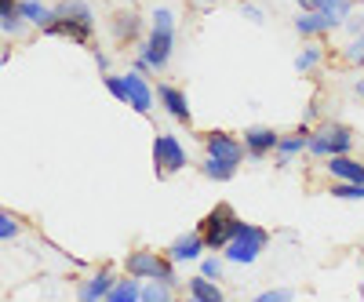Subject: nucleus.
Listing matches in <instances>:
<instances>
[{"instance_id": "24", "label": "nucleus", "mask_w": 364, "mask_h": 302, "mask_svg": "<svg viewBox=\"0 0 364 302\" xmlns=\"http://www.w3.org/2000/svg\"><path fill=\"white\" fill-rule=\"evenodd\" d=\"M200 274H204V277H211V281H219V277L226 274V259H223V252L200 255Z\"/></svg>"}, {"instance_id": "23", "label": "nucleus", "mask_w": 364, "mask_h": 302, "mask_svg": "<svg viewBox=\"0 0 364 302\" xmlns=\"http://www.w3.org/2000/svg\"><path fill=\"white\" fill-rule=\"evenodd\" d=\"M200 171H204V178H211V183H230V178L237 175V168H230V164H219V161H211V157H204Z\"/></svg>"}, {"instance_id": "19", "label": "nucleus", "mask_w": 364, "mask_h": 302, "mask_svg": "<svg viewBox=\"0 0 364 302\" xmlns=\"http://www.w3.org/2000/svg\"><path fill=\"white\" fill-rule=\"evenodd\" d=\"M18 15L29 22V26H37V29H44L51 18H55V8H48V4H41V0H18Z\"/></svg>"}, {"instance_id": "22", "label": "nucleus", "mask_w": 364, "mask_h": 302, "mask_svg": "<svg viewBox=\"0 0 364 302\" xmlns=\"http://www.w3.org/2000/svg\"><path fill=\"white\" fill-rule=\"evenodd\" d=\"M171 298H175V288L164 281H146L139 291V302H171Z\"/></svg>"}, {"instance_id": "34", "label": "nucleus", "mask_w": 364, "mask_h": 302, "mask_svg": "<svg viewBox=\"0 0 364 302\" xmlns=\"http://www.w3.org/2000/svg\"><path fill=\"white\" fill-rule=\"evenodd\" d=\"M353 92H357V99H360V102H364V77H360V80H357V84H353Z\"/></svg>"}, {"instance_id": "32", "label": "nucleus", "mask_w": 364, "mask_h": 302, "mask_svg": "<svg viewBox=\"0 0 364 302\" xmlns=\"http://www.w3.org/2000/svg\"><path fill=\"white\" fill-rule=\"evenodd\" d=\"M11 11H18V0H0V18L11 15Z\"/></svg>"}, {"instance_id": "13", "label": "nucleus", "mask_w": 364, "mask_h": 302, "mask_svg": "<svg viewBox=\"0 0 364 302\" xmlns=\"http://www.w3.org/2000/svg\"><path fill=\"white\" fill-rule=\"evenodd\" d=\"M328 175L336 178V183H364V164L353 161L350 153H339V157H328L324 161Z\"/></svg>"}, {"instance_id": "27", "label": "nucleus", "mask_w": 364, "mask_h": 302, "mask_svg": "<svg viewBox=\"0 0 364 302\" xmlns=\"http://www.w3.org/2000/svg\"><path fill=\"white\" fill-rule=\"evenodd\" d=\"M317 63H321V51L310 44V48H302L299 55H295V70L299 73H310V70H317Z\"/></svg>"}, {"instance_id": "33", "label": "nucleus", "mask_w": 364, "mask_h": 302, "mask_svg": "<svg viewBox=\"0 0 364 302\" xmlns=\"http://www.w3.org/2000/svg\"><path fill=\"white\" fill-rule=\"evenodd\" d=\"M240 11H245V15H248L252 22H262V11H259L255 4H245V8H240Z\"/></svg>"}, {"instance_id": "11", "label": "nucleus", "mask_w": 364, "mask_h": 302, "mask_svg": "<svg viewBox=\"0 0 364 302\" xmlns=\"http://www.w3.org/2000/svg\"><path fill=\"white\" fill-rule=\"evenodd\" d=\"M277 131L273 128H262V124H255V128H248L245 135H240V142H245V153L252 157V161H266L273 149H277Z\"/></svg>"}, {"instance_id": "18", "label": "nucleus", "mask_w": 364, "mask_h": 302, "mask_svg": "<svg viewBox=\"0 0 364 302\" xmlns=\"http://www.w3.org/2000/svg\"><path fill=\"white\" fill-rule=\"evenodd\" d=\"M186 295L193 298V302H223L226 295H223V288H219V281H211V277H190V284H186Z\"/></svg>"}, {"instance_id": "21", "label": "nucleus", "mask_w": 364, "mask_h": 302, "mask_svg": "<svg viewBox=\"0 0 364 302\" xmlns=\"http://www.w3.org/2000/svg\"><path fill=\"white\" fill-rule=\"evenodd\" d=\"M139 29H142L139 15H132V11H117V15H113V37H117L120 44L135 41V37H139Z\"/></svg>"}, {"instance_id": "6", "label": "nucleus", "mask_w": 364, "mask_h": 302, "mask_svg": "<svg viewBox=\"0 0 364 302\" xmlns=\"http://www.w3.org/2000/svg\"><path fill=\"white\" fill-rule=\"evenodd\" d=\"M237 222H240V219H237V211H233L230 204H215V207H211L208 219L200 222V237H204L208 252H223V248L230 244Z\"/></svg>"}, {"instance_id": "15", "label": "nucleus", "mask_w": 364, "mask_h": 302, "mask_svg": "<svg viewBox=\"0 0 364 302\" xmlns=\"http://www.w3.org/2000/svg\"><path fill=\"white\" fill-rule=\"evenodd\" d=\"M339 22L331 18V15H324V11H299L295 15V33H302V37H321V33H331Z\"/></svg>"}, {"instance_id": "16", "label": "nucleus", "mask_w": 364, "mask_h": 302, "mask_svg": "<svg viewBox=\"0 0 364 302\" xmlns=\"http://www.w3.org/2000/svg\"><path fill=\"white\" fill-rule=\"evenodd\" d=\"M299 11H324L336 22H346L350 11H353V0H295Z\"/></svg>"}, {"instance_id": "25", "label": "nucleus", "mask_w": 364, "mask_h": 302, "mask_svg": "<svg viewBox=\"0 0 364 302\" xmlns=\"http://www.w3.org/2000/svg\"><path fill=\"white\" fill-rule=\"evenodd\" d=\"M26 18L18 15V11H11V15H4V18H0V33H4V37H22L26 33Z\"/></svg>"}, {"instance_id": "3", "label": "nucleus", "mask_w": 364, "mask_h": 302, "mask_svg": "<svg viewBox=\"0 0 364 302\" xmlns=\"http://www.w3.org/2000/svg\"><path fill=\"white\" fill-rule=\"evenodd\" d=\"M171 51H175V29H154L149 26V33H146V41L139 44V55H135V70L139 73L168 70Z\"/></svg>"}, {"instance_id": "9", "label": "nucleus", "mask_w": 364, "mask_h": 302, "mask_svg": "<svg viewBox=\"0 0 364 302\" xmlns=\"http://www.w3.org/2000/svg\"><path fill=\"white\" fill-rule=\"evenodd\" d=\"M154 92H157L161 109L175 120V124H193V109H190V99H186V92H182V87H175V84H157Z\"/></svg>"}, {"instance_id": "10", "label": "nucleus", "mask_w": 364, "mask_h": 302, "mask_svg": "<svg viewBox=\"0 0 364 302\" xmlns=\"http://www.w3.org/2000/svg\"><path fill=\"white\" fill-rule=\"evenodd\" d=\"M124 84H128V106L135 109V113H142V117H149L154 113V102H157V92L149 87V80H146V73H139L135 66L124 73Z\"/></svg>"}, {"instance_id": "28", "label": "nucleus", "mask_w": 364, "mask_h": 302, "mask_svg": "<svg viewBox=\"0 0 364 302\" xmlns=\"http://www.w3.org/2000/svg\"><path fill=\"white\" fill-rule=\"evenodd\" d=\"M331 197H339V200H364V183H336V186H331Z\"/></svg>"}, {"instance_id": "26", "label": "nucleus", "mask_w": 364, "mask_h": 302, "mask_svg": "<svg viewBox=\"0 0 364 302\" xmlns=\"http://www.w3.org/2000/svg\"><path fill=\"white\" fill-rule=\"evenodd\" d=\"M18 233H22L18 219L11 215V211H4V207H0V244H4V240H15Z\"/></svg>"}, {"instance_id": "8", "label": "nucleus", "mask_w": 364, "mask_h": 302, "mask_svg": "<svg viewBox=\"0 0 364 302\" xmlns=\"http://www.w3.org/2000/svg\"><path fill=\"white\" fill-rule=\"evenodd\" d=\"M204 157L230 164V168H240V161H245V142L233 139L230 131H208L204 135Z\"/></svg>"}, {"instance_id": "7", "label": "nucleus", "mask_w": 364, "mask_h": 302, "mask_svg": "<svg viewBox=\"0 0 364 302\" xmlns=\"http://www.w3.org/2000/svg\"><path fill=\"white\" fill-rule=\"evenodd\" d=\"M186 164H190V153H186V146H182L175 135L164 131V135L154 139V171H157V178H171Z\"/></svg>"}, {"instance_id": "2", "label": "nucleus", "mask_w": 364, "mask_h": 302, "mask_svg": "<svg viewBox=\"0 0 364 302\" xmlns=\"http://www.w3.org/2000/svg\"><path fill=\"white\" fill-rule=\"evenodd\" d=\"M266 244H269V233L262 226H255V222L240 219L237 230H233V237H230V244L223 248V259L233 262V266H252L266 252Z\"/></svg>"}, {"instance_id": "20", "label": "nucleus", "mask_w": 364, "mask_h": 302, "mask_svg": "<svg viewBox=\"0 0 364 302\" xmlns=\"http://www.w3.org/2000/svg\"><path fill=\"white\" fill-rule=\"evenodd\" d=\"M139 291H142L139 277L124 274V277H117V281H113V288H109L106 302H139Z\"/></svg>"}, {"instance_id": "4", "label": "nucleus", "mask_w": 364, "mask_h": 302, "mask_svg": "<svg viewBox=\"0 0 364 302\" xmlns=\"http://www.w3.org/2000/svg\"><path fill=\"white\" fill-rule=\"evenodd\" d=\"M353 149V131L346 128V124H317V128H310V142H306V153L310 157H321V161H328V157H339V153H350Z\"/></svg>"}, {"instance_id": "1", "label": "nucleus", "mask_w": 364, "mask_h": 302, "mask_svg": "<svg viewBox=\"0 0 364 302\" xmlns=\"http://www.w3.org/2000/svg\"><path fill=\"white\" fill-rule=\"evenodd\" d=\"M48 37H66L73 44H91L95 33V11H91L84 0H63L55 4V18L44 26Z\"/></svg>"}, {"instance_id": "5", "label": "nucleus", "mask_w": 364, "mask_h": 302, "mask_svg": "<svg viewBox=\"0 0 364 302\" xmlns=\"http://www.w3.org/2000/svg\"><path fill=\"white\" fill-rule=\"evenodd\" d=\"M124 269L132 277L139 281H164V284H178V274H175V262L168 255H157V252H149V248H139L124 259Z\"/></svg>"}, {"instance_id": "31", "label": "nucleus", "mask_w": 364, "mask_h": 302, "mask_svg": "<svg viewBox=\"0 0 364 302\" xmlns=\"http://www.w3.org/2000/svg\"><path fill=\"white\" fill-rule=\"evenodd\" d=\"M284 298H291V291H284V288H273V291L259 295V302H284Z\"/></svg>"}, {"instance_id": "14", "label": "nucleus", "mask_w": 364, "mask_h": 302, "mask_svg": "<svg viewBox=\"0 0 364 302\" xmlns=\"http://www.w3.org/2000/svg\"><path fill=\"white\" fill-rule=\"evenodd\" d=\"M113 281H117V277H113V269H106V266H102V269H95L91 277H84V281H80V291H77V295H80L84 302H102V298L109 295Z\"/></svg>"}, {"instance_id": "30", "label": "nucleus", "mask_w": 364, "mask_h": 302, "mask_svg": "<svg viewBox=\"0 0 364 302\" xmlns=\"http://www.w3.org/2000/svg\"><path fill=\"white\" fill-rule=\"evenodd\" d=\"M346 58H350L353 66H360V70H364V33H360V37H357L350 48H346Z\"/></svg>"}, {"instance_id": "29", "label": "nucleus", "mask_w": 364, "mask_h": 302, "mask_svg": "<svg viewBox=\"0 0 364 302\" xmlns=\"http://www.w3.org/2000/svg\"><path fill=\"white\" fill-rule=\"evenodd\" d=\"M149 26H154V29H175V15L168 8H157L154 15H149Z\"/></svg>"}, {"instance_id": "12", "label": "nucleus", "mask_w": 364, "mask_h": 302, "mask_svg": "<svg viewBox=\"0 0 364 302\" xmlns=\"http://www.w3.org/2000/svg\"><path fill=\"white\" fill-rule=\"evenodd\" d=\"M204 252H208L204 237H200V230H193V233H182V237H175V240H171L168 259H171V262H200V255H204Z\"/></svg>"}, {"instance_id": "17", "label": "nucleus", "mask_w": 364, "mask_h": 302, "mask_svg": "<svg viewBox=\"0 0 364 302\" xmlns=\"http://www.w3.org/2000/svg\"><path fill=\"white\" fill-rule=\"evenodd\" d=\"M306 142H310V128H299V131H291V135H281L273 153L288 164V161H295L299 153H306Z\"/></svg>"}]
</instances>
